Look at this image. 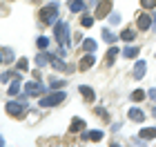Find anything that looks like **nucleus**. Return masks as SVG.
<instances>
[{
	"mask_svg": "<svg viewBox=\"0 0 156 147\" xmlns=\"http://www.w3.org/2000/svg\"><path fill=\"white\" fill-rule=\"evenodd\" d=\"M5 109H7V114L13 116V118H23L25 111H27V94L20 98V100H9Z\"/></svg>",
	"mask_w": 156,
	"mask_h": 147,
	"instance_id": "obj_1",
	"label": "nucleus"
},
{
	"mask_svg": "<svg viewBox=\"0 0 156 147\" xmlns=\"http://www.w3.org/2000/svg\"><path fill=\"white\" fill-rule=\"evenodd\" d=\"M54 33H56V40L60 43V47L69 49V25L58 20V23L54 25Z\"/></svg>",
	"mask_w": 156,
	"mask_h": 147,
	"instance_id": "obj_2",
	"label": "nucleus"
},
{
	"mask_svg": "<svg viewBox=\"0 0 156 147\" xmlns=\"http://www.w3.org/2000/svg\"><path fill=\"white\" fill-rule=\"evenodd\" d=\"M38 16H40V23H45V25H56V23H58V5H47V7H42Z\"/></svg>",
	"mask_w": 156,
	"mask_h": 147,
	"instance_id": "obj_3",
	"label": "nucleus"
},
{
	"mask_svg": "<svg viewBox=\"0 0 156 147\" xmlns=\"http://www.w3.org/2000/svg\"><path fill=\"white\" fill-rule=\"evenodd\" d=\"M65 98H67L65 92H54V94H49L45 98H40V107H54V105H60Z\"/></svg>",
	"mask_w": 156,
	"mask_h": 147,
	"instance_id": "obj_4",
	"label": "nucleus"
},
{
	"mask_svg": "<svg viewBox=\"0 0 156 147\" xmlns=\"http://www.w3.org/2000/svg\"><path fill=\"white\" fill-rule=\"evenodd\" d=\"M25 94L27 96H40V94H45V87L40 85V80L34 78L31 82H27V85H25Z\"/></svg>",
	"mask_w": 156,
	"mask_h": 147,
	"instance_id": "obj_5",
	"label": "nucleus"
},
{
	"mask_svg": "<svg viewBox=\"0 0 156 147\" xmlns=\"http://www.w3.org/2000/svg\"><path fill=\"white\" fill-rule=\"evenodd\" d=\"M109 11H112V0H101V5L96 7L94 16H96V18H105Z\"/></svg>",
	"mask_w": 156,
	"mask_h": 147,
	"instance_id": "obj_6",
	"label": "nucleus"
},
{
	"mask_svg": "<svg viewBox=\"0 0 156 147\" xmlns=\"http://www.w3.org/2000/svg\"><path fill=\"white\" fill-rule=\"evenodd\" d=\"M96 65V58H94V54H87L85 56V58L78 62V69H80V72H87L89 67H94Z\"/></svg>",
	"mask_w": 156,
	"mask_h": 147,
	"instance_id": "obj_7",
	"label": "nucleus"
},
{
	"mask_svg": "<svg viewBox=\"0 0 156 147\" xmlns=\"http://www.w3.org/2000/svg\"><path fill=\"white\" fill-rule=\"evenodd\" d=\"M49 62H51V67H54V69H58V72H72V67H67L65 62H62L60 58H56L54 54L49 56Z\"/></svg>",
	"mask_w": 156,
	"mask_h": 147,
	"instance_id": "obj_8",
	"label": "nucleus"
},
{
	"mask_svg": "<svg viewBox=\"0 0 156 147\" xmlns=\"http://www.w3.org/2000/svg\"><path fill=\"white\" fill-rule=\"evenodd\" d=\"M150 27H152V16H150V13H140V16H138V29L147 31Z\"/></svg>",
	"mask_w": 156,
	"mask_h": 147,
	"instance_id": "obj_9",
	"label": "nucleus"
},
{
	"mask_svg": "<svg viewBox=\"0 0 156 147\" xmlns=\"http://www.w3.org/2000/svg\"><path fill=\"white\" fill-rule=\"evenodd\" d=\"M78 89H80V94H83V98H85L87 103H94L96 94H94V89H91V87H87V85H80Z\"/></svg>",
	"mask_w": 156,
	"mask_h": 147,
	"instance_id": "obj_10",
	"label": "nucleus"
},
{
	"mask_svg": "<svg viewBox=\"0 0 156 147\" xmlns=\"http://www.w3.org/2000/svg\"><path fill=\"white\" fill-rule=\"evenodd\" d=\"M145 72H147V62L145 60H138L136 67H134V78H143Z\"/></svg>",
	"mask_w": 156,
	"mask_h": 147,
	"instance_id": "obj_11",
	"label": "nucleus"
},
{
	"mask_svg": "<svg viewBox=\"0 0 156 147\" xmlns=\"http://www.w3.org/2000/svg\"><path fill=\"white\" fill-rule=\"evenodd\" d=\"M83 141H91V143H98L103 138V131H85V134L80 136Z\"/></svg>",
	"mask_w": 156,
	"mask_h": 147,
	"instance_id": "obj_12",
	"label": "nucleus"
},
{
	"mask_svg": "<svg viewBox=\"0 0 156 147\" xmlns=\"http://www.w3.org/2000/svg\"><path fill=\"white\" fill-rule=\"evenodd\" d=\"M129 118H132V121H136V123H143V121H145V114H143L140 109L132 107V109H129Z\"/></svg>",
	"mask_w": 156,
	"mask_h": 147,
	"instance_id": "obj_13",
	"label": "nucleus"
},
{
	"mask_svg": "<svg viewBox=\"0 0 156 147\" xmlns=\"http://www.w3.org/2000/svg\"><path fill=\"white\" fill-rule=\"evenodd\" d=\"M49 56H51L49 51H40V54L36 56V65H38V67H45L47 62H49Z\"/></svg>",
	"mask_w": 156,
	"mask_h": 147,
	"instance_id": "obj_14",
	"label": "nucleus"
},
{
	"mask_svg": "<svg viewBox=\"0 0 156 147\" xmlns=\"http://www.w3.org/2000/svg\"><path fill=\"white\" fill-rule=\"evenodd\" d=\"M85 129V123H83V118H74L72 125H69V131H83Z\"/></svg>",
	"mask_w": 156,
	"mask_h": 147,
	"instance_id": "obj_15",
	"label": "nucleus"
},
{
	"mask_svg": "<svg viewBox=\"0 0 156 147\" xmlns=\"http://www.w3.org/2000/svg\"><path fill=\"white\" fill-rule=\"evenodd\" d=\"M138 51H140L138 47H125V49H123V56H125V58H136Z\"/></svg>",
	"mask_w": 156,
	"mask_h": 147,
	"instance_id": "obj_16",
	"label": "nucleus"
},
{
	"mask_svg": "<svg viewBox=\"0 0 156 147\" xmlns=\"http://www.w3.org/2000/svg\"><path fill=\"white\" fill-rule=\"evenodd\" d=\"M134 38H136V33H134L132 29H123L120 31V40H125V43H132Z\"/></svg>",
	"mask_w": 156,
	"mask_h": 147,
	"instance_id": "obj_17",
	"label": "nucleus"
},
{
	"mask_svg": "<svg viewBox=\"0 0 156 147\" xmlns=\"http://www.w3.org/2000/svg\"><path fill=\"white\" fill-rule=\"evenodd\" d=\"M83 49H85V51H87V54H94V51H96V40L87 38V40H85V43H83Z\"/></svg>",
	"mask_w": 156,
	"mask_h": 147,
	"instance_id": "obj_18",
	"label": "nucleus"
},
{
	"mask_svg": "<svg viewBox=\"0 0 156 147\" xmlns=\"http://www.w3.org/2000/svg\"><path fill=\"white\" fill-rule=\"evenodd\" d=\"M18 92H20V76H16V78H13L11 87H9V96H16Z\"/></svg>",
	"mask_w": 156,
	"mask_h": 147,
	"instance_id": "obj_19",
	"label": "nucleus"
},
{
	"mask_svg": "<svg viewBox=\"0 0 156 147\" xmlns=\"http://www.w3.org/2000/svg\"><path fill=\"white\" fill-rule=\"evenodd\" d=\"M69 9H72V11H83L85 2H83V0H69Z\"/></svg>",
	"mask_w": 156,
	"mask_h": 147,
	"instance_id": "obj_20",
	"label": "nucleus"
},
{
	"mask_svg": "<svg viewBox=\"0 0 156 147\" xmlns=\"http://www.w3.org/2000/svg\"><path fill=\"white\" fill-rule=\"evenodd\" d=\"M103 40H105V43H112V45H114V43H116V33H112L109 29H103Z\"/></svg>",
	"mask_w": 156,
	"mask_h": 147,
	"instance_id": "obj_21",
	"label": "nucleus"
},
{
	"mask_svg": "<svg viewBox=\"0 0 156 147\" xmlns=\"http://www.w3.org/2000/svg\"><path fill=\"white\" fill-rule=\"evenodd\" d=\"M140 138H156V127H147L140 131Z\"/></svg>",
	"mask_w": 156,
	"mask_h": 147,
	"instance_id": "obj_22",
	"label": "nucleus"
},
{
	"mask_svg": "<svg viewBox=\"0 0 156 147\" xmlns=\"http://www.w3.org/2000/svg\"><path fill=\"white\" fill-rule=\"evenodd\" d=\"M118 51H120L118 47H112V49H109V54H107V65H114V58H116Z\"/></svg>",
	"mask_w": 156,
	"mask_h": 147,
	"instance_id": "obj_23",
	"label": "nucleus"
},
{
	"mask_svg": "<svg viewBox=\"0 0 156 147\" xmlns=\"http://www.w3.org/2000/svg\"><path fill=\"white\" fill-rule=\"evenodd\" d=\"M143 98H145V92H143V89H136V92L132 94V100H134V103H140Z\"/></svg>",
	"mask_w": 156,
	"mask_h": 147,
	"instance_id": "obj_24",
	"label": "nucleus"
},
{
	"mask_svg": "<svg viewBox=\"0 0 156 147\" xmlns=\"http://www.w3.org/2000/svg\"><path fill=\"white\" fill-rule=\"evenodd\" d=\"M2 60H5V62H11V60H13V51H11L9 47L2 49Z\"/></svg>",
	"mask_w": 156,
	"mask_h": 147,
	"instance_id": "obj_25",
	"label": "nucleus"
},
{
	"mask_svg": "<svg viewBox=\"0 0 156 147\" xmlns=\"http://www.w3.org/2000/svg\"><path fill=\"white\" fill-rule=\"evenodd\" d=\"M27 65H29V62H27V58H20V60L16 62V67H18V72H25V69H27Z\"/></svg>",
	"mask_w": 156,
	"mask_h": 147,
	"instance_id": "obj_26",
	"label": "nucleus"
},
{
	"mask_svg": "<svg viewBox=\"0 0 156 147\" xmlns=\"http://www.w3.org/2000/svg\"><path fill=\"white\" fill-rule=\"evenodd\" d=\"M140 5H143L145 9H154V7H156V0H140Z\"/></svg>",
	"mask_w": 156,
	"mask_h": 147,
	"instance_id": "obj_27",
	"label": "nucleus"
},
{
	"mask_svg": "<svg viewBox=\"0 0 156 147\" xmlns=\"http://www.w3.org/2000/svg\"><path fill=\"white\" fill-rule=\"evenodd\" d=\"M80 25H83V27H91V25H94V18H89V16H83Z\"/></svg>",
	"mask_w": 156,
	"mask_h": 147,
	"instance_id": "obj_28",
	"label": "nucleus"
},
{
	"mask_svg": "<svg viewBox=\"0 0 156 147\" xmlns=\"http://www.w3.org/2000/svg\"><path fill=\"white\" fill-rule=\"evenodd\" d=\"M47 45H49V38L40 36V38H38V47H40V49H47Z\"/></svg>",
	"mask_w": 156,
	"mask_h": 147,
	"instance_id": "obj_29",
	"label": "nucleus"
},
{
	"mask_svg": "<svg viewBox=\"0 0 156 147\" xmlns=\"http://www.w3.org/2000/svg\"><path fill=\"white\" fill-rule=\"evenodd\" d=\"M96 114H98V116H103L105 121H109V114H107V111H105L103 107H96Z\"/></svg>",
	"mask_w": 156,
	"mask_h": 147,
	"instance_id": "obj_30",
	"label": "nucleus"
},
{
	"mask_svg": "<svg viewBox=\"0 0 156 147\" xmlns=\"http://www.w3.org/2000/svg\"><path fill=\"white\" fill-rule=\"evenodd\" d=\"M49 85L56 89V87H62V85H65V80H56V78H51V80H49Z\"/></svg>",
	"mask_w": 156,
	"mask_h": 147,
	"instance_id": "obj_31",
	"label": "nucleus"
},
{
	"mask_svg": "<svg viewBox=\"0 0 156 147\" xmlns=\"http://www.w3.org/2000/svg\"><path fill=\"white\" fill-rule=\"evenodd\" d=\"M120 23V16L118 13H112V25H118Z\"/></svg>",
	"mask_w": 156,
	"mask_h": 147,
	"instance_id": "obj_32",
	"label": "nucleus"
},
{
	"mask_svg": "<svg viewBox=\"0 0 156 147\" xmlns=\"http://www.w3.org/2000/svg\"><path fill=\"white\" fill-rule=\"evenodd\" d=\"M150 98H152V100L156 103V89H150Z\"/></svg>",
	"mask_w": 156,
	"mask_h": 147,
	"instance_id": "obj_33",
	"label": "nucleus"
},
{
	"mask_svg": "<svg viewBox=\"0 0 156 147\" xmlns=\"http://www.w3.org/2000/svg\"><path fill=\"white\" fill-rule=\"evenodd\" d=\"M0 145H5V138H2V136H0Z\"/></svg>",
	"mask_w": 156,
	"mask_h": 147,
	"instance_id": "obj_34",
	"label": "nucleus"
},
{
	"mask_svg": "<svg viewBox=\"0 0 156 147\" xmlns=\"http://www.w3.org/2000/svg\"><path fill=\"white\" fill-rule=\"evenodd\" d=\"M0 62H2V49H0Z\"/></svg>",
	"mask_w": 156,
	"mask_h": 147,
	"instance_id": "obj_35",
	"label": "nucleus"
},
{
	"mask_svg": "<svg viewBox=\"0 0 156 147\" xmlns=\"http://www.w3.org/2000/svg\"><path fill=\"white\" fill-rule=\"evenodd\" d=\"M154 116H156V107H154Z\"/></svg>",
	"mask_w": 156,
	"mask_h": 147,
	"instance_id": "obj_36",
	"label": "nucleus"
}]
</instances>
